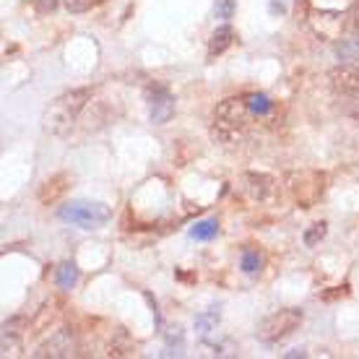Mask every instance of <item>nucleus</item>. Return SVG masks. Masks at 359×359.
Returning <instances> with one entry per match:
<instances>
[{
  "label": "nucleus",
  "instance_id": "6ab92c4d",
  "mask_svg": "<svg viewBox=\"0 0 359 359\" xmlns=\"http://www.w3.org/2000/svg\"><path fill=\"white\" fill-rule=\"evenodd\" d=\"M325 234H328V224H325V222H315V224L305 232V245L307 248L320 245V240H323Z\"/></svg>",
  "mask_w": 359,
  "mask_h": 359
},
{
  "label": "nucleus",
  "instance_id": "a211bd4d",
  "mask_svg": "<svg viewBox=\"0 0 359 359\" xmlns=\"http://www.w3.org/2000/svg\"><path fill=\"white\" fill-rule=\"evenodd\" d=\"M245 99H248V107L252 109V115H266L273 109V102L266 94H245Z\"/></svg>",
  "mask_w": 359,
  "mask_h": 359
},
{
  "label": "nucleus",
  "instance_id": "f3484780",
  "mask_svg": "<svg viewBox=\"0 0 359 359\" xmlns=\"http://www.w3.org/2000/svg\"><path fill=\"white\" fill-rule=\"evenodd\" d=\"M55 281H57V287L60 289H71L76 281H79V269H76V263H60L57 269H55Z\"/></svg>",
  "mask_w": 359,
  "mask_h": 359
},
{
  "label": "nucleus",
  "instance_id": "dca6fc26",
  "mask_svg": "<svg viewBox=\"0 0 359 359\" xmlns=\"http://www.w3.org/2000/svg\"><path fill=\"white\" fill-rule=\"evenodd\" d=\"M21 351H24V339H21V333L3 331V341H0V354H3V359L21 357Z\"/></svg>",
  "mask_w": 359,
  "mask_h": 359
},
{
  "label": "nucleus",
  "instance_id": "ddd939ff",
  "mask_svg": "<svg viewBox=\"0 0 359 359\" xmlns=\"http://www.w3.org/2000/svg\"><path fill=\"white\" fill-rule=\"evenodd\" d=\"M216 117H224V120H232V123H243L248 126L252 117V109L248 107V99L245 97H229L224 102H219L216 107Z\"/></svg>",
  "mask_w": 359,
  "mask_h": 359
},
{
  "label": "nucleus",
  "instance_id": "cd10ccee",
  "mask_svg": "<svg viewBox=\"0 0 359 359\" xmlns=\"http://www.w3.org/2000/svg\"><path fill=\"white\" fill-rule=\"evenodd\" d=\"M357 65H359V63H357Z\"/></svg>",
  "mask_w": 359,
  "mask_h": 359
},
{
  "label": "nucleus",
  "instance_id": "0eeeda50",
  "mask_svg": "<svg viewBox=\"0 0 359 359\" xmlns=\"http://www.w3.org/2000/svg\"><path fill=\"white\" fill-rule=\"evenodd\" d=\"M76 351V328L73 325H60L53 333H47V341L39 344V349L34 351V357L39 359H60L71 357Z\"/></svg>",
  "mask_w": 359,
  "mask_h": 359
},
{
  "label": "nucleus",
  "instance_id": "f03ea898",
  "mask_svg": "<svg viewBox=\"0 0 359 359\" xmlns=\"http://www.w3.org/2000/svg\"><path fill=\"white\" fill-rule=\"evenodd\" d=\"M284 188L299 208H313L328 188V175L320 170H294L284 175Z\"/></svg>",
  "mask_w": 359,
  "mask_h": 359
},
{
  "label": "nucleus",
  "instance_id": "f8f14e48",
  "mask_svg": "<svg viewBox=\"0 0 359 359\" xmlns=\"http://www.w3.org/2000/svg\"><path fill=\"white\" fill-rule=\"evenodd\" d=\"M245 130H248V126H243V123H232V120H224V117H216V115H214V123H211V138H214L216 144H224V146L243 141Z\"/></svg>",
  "mask_w": 359,
  "mask_h": 359
},
{
  "label": "nucleus",
  "instance_id": "1a4fd4ad",
  "mask_svg": "<svg viewBox=\"0 0 359 359\" xmlns=\"http://www.w3.org/2000/svg\"><path fill=\"white\" fill-rule=\"evenodd\" d=\"M68 190H71V175L57 172V175H50V177L39 185L36 198H39V203H42V206L50 208V206H55V203H60Z\"/></svg>",
  "mask_w": 359,
  "mask_h": 359
},
{
  "label": "nucleus",
  "instance_id": "9d476101",
  "mask_svg": "<svg viewBox=\"0 0 359 359\" xmlns=\"http://www.w3.org/2000/svg\"><path fill=\"white\" fill-rule=\"evenodd\" d=\"M328 81H331L336 94L344 97H359V65H339L328 73Z\"/></svg>",
  "mask_w": 359,
  "mask_h": 359
},
{
  "label": "nucleus",
  "instance_id": "39448f33",
  "mask_svg": "<svg viewBox=\"0 0 359 359\" xmlns=\"http://www.w3.org/2000/svg\"><path fill=\"white\" fill-rule=\"evenodd\" d=\"M310 29L318 39H325V42H339L344 36V32L349 29V13H344L339 8H318L315 6L310 11Z\"/></svg>",
  "mask_w": 359,
  "mask_h": 359
},
{
  "label": "nucleus",
  "instance_id": "7ed1b4c3",
  "mask_svg": "<svg viewBox=\"0 0 359 359\" xmlns=\"http://www.w3.org/2000/svg\"><path fill=\"white\" fill-rule=\"evenodd\" d=\"M302 310L299 307H284V310H276V313L266 315L258 325V336H261V341L266 344H278L289 339L292 333L302 325Z\"/></svg>",
  "mask_w": 359,
  "mask_h": 359
},
{
  "label": "nucleus",
  "instance_id": "b1692460",
  "mask_svg": "<svg viewBox=\"0 0 359 359\" xmlns=\"http://www.w3.org/2000/svg\"><path fill=\"white\" fill-rule=\"evenodd\" d=\"M261 266V258L255 255V252H245V258H243V269L248 271V273H252V271Z\"/></svg>",
  "mask_w": 359,
  "mask_h": 359
},
{
  "label": "nucleus",
  "instance_id": "2eb2a0df",
  "mask_svg": "<svg viewBox=\"0 0 359 359\" xmlns=\"http://www.w3.org/2000/svg\"><path fill=\"white\" fill-rule=\"evenodd\" d=\"M232 39H234V34H232V29L229 27H219L211 34V42H208V57H216V55H222L226 50V47L232 45Z\"/></svg>",
  "mask_w": 359,
  "mask_h": 359
},
{
  "label": "nucleus",
  "instance_id": "423d86ee",
  "mask_svg": "<svg viewBox=\"0 0 359 359\" xmlns=\"http://www.w3.org/2000/svg\"><path fill=\"white\" fill-rule=\"evenodd\" d=\"M63 310H65V302L60 297L45 299L39 305V310L34 313V318L29 320V328H27L29 339H42L47 333H53L57 328V323H60V318H63Z\"/></svg>",
  "mask_w": 359,
  "mask_h": 359
},
{
  "label": "nucleus",
  "instance_id": "20e7f679",
  "mask_svg": "<svg viewBox=\"0 0 359 359\" xmlns=\"http://www.w3.org/2000/svg\"><path fill=\"white\" fill-rule=\"evenodd\" d=\"M57 216L73 226L97 229V226L107 224L112 214H109V208L104 206V203H97V201H73V203L60 208V214Z\"/></svg>",
  "mask_w": 359,
  "mask_h": 359
},
{
  "label": "nucleus",
  "instance_id": "393cba45",
  "mask_svg": "<svg viewBox=\"0 0 359 359\" xmlns=\"http://www.w3.org/2000/svg\"><path fill=\"white\" fill-rule=\"evenodd\" d=\"M349 29L359 36V3L351 6V11H349Z\"/></svg>",
  "mask_w": 359,
  "mask_h": 359
},
{
  "label": "nucleus",
  "instance_id": "4be33fe9",
  "mask_svg": "<svg viewBox=\"0 0 359 359\" xmlns=\"http://www.w3.org/2000/svg\"><path fill=\"white\" fill-rule=\"evenodd\" d=\"M63 6L68 13H86L94 6V0H63Z\"/></svg>",
  "mask_w": 359,
  "mask_h": 359
},
{
  "label": "nucleus",
  "instance_id": "9b49d317",
  "mask_svg": "<svg viewBox=\"0 0 359 359\" xmlns=\"http://www.w3.org/2000/svg\"><path fill=\"white\" fill-rule=\"evenodd\" d=\"M149 109H151V120L156 126H164L170 123V117L175 115V99L164 86H151L149 89Z\"/></svg>",
  "mask_w": 359,
  "mask_h": 359
},
{
  "label": "nucleus",
  "instance_id": "bb28decb",
  "mask_svg": "<svg viewBox=\"0 0 359 359\" xmlns=\"http://www.w3.org/2000/svg\"><path fill=\"white\" fill-rule=\"evenodd\" d=\"M94 3H107V0H94Z\"/></svg>",
  "mask_w": 359,
  "mask_h": 359
},
{
  "label": "nucleus",
  "instance_id": "6e6552de",
  "mask_svg": "<svg viewBox=\"0 0 359 359\" xmlns=\"http://www.w3.org/2000/svg\"><path fill=\"white\" fill-rule=\"evenodd\" d=\"M245 190L255 203H271L278 196V180L263 172H248L245 175Z\"/></svg>",
  "mask_w": 359,
  "mask_h": 359
},
{
  "label": "nucleus",
  "instance_id": "a878e982",
  "mask_svg": "<svg viewBox=\"0 0 359 359\" xmlns=\"http://www.w3.org/2000/svg\"><path fill=\"white\" fill-rule=\"evenodd\" d=\"M55 3H57V0H39V8H42V11L47 13V11H53V8H55Z\"/></svg>",
  "mask_w": 359,
  "mask_h": 359
},
{
  "label": "nucleus",
  "instance_id": "412c9836",
  "mask_svg": "<svg viewBox=\"0 0 359 359\" xmlns=\"http://www.w3.org/2000/svg\"><path fill=\"white\" fill-rule=\"evenodd\" d=\"M216 229H219L216 222H203V224H198L196 229H193V237H196V240H211L216 234Z\"/></svg>",
  "mask_w": 359,
  "mask_h": 359
},
{
  "label": "nucleus",
  "instance_id": "f257e3e1",
  "mask_svg": "<svg viewBox=\"0 0 359 359\" xmlns=\"http://www.w3.org/2000/svg\"><path fill=\"white\" fill-rule=\"evenodd\" d=\"M91 97H94V91L86 89V86L60 94V97L55 99V102H50L47 109L42 112V130L50 135L71 133V128L76 126V120H79V115L86 109Z\"/></svg>",
  "mask_w": 359,
  "mask_h": 359
},
{
  "label": "nucleus",
  "instance_id": "5701e85b",
  "mask_svg": "<svg viewBox=\"0 0 359 359\" xmlns=\"http://www.w3.org/2000/svg\"><path fill=\"white\" fill-rule=\"evenodd\" d=\"M216 320H219V313H203V315H201V318H198V320H196L198 331H203V333H206L208 325H214Z\"/></svg>",
  "mask_w": 359,
  "mask_h": 359
},
{
  "label": "nucleus",
  "instance_id": "aec40b11",
  "mask_svg": "<svg viewBox=\"0 0 359 359\" xmlns=\"http://www.w3.org/2000/svg\"><path fill=\"white\" fill-rule=\"evenodd\" d=\"M339 57H341V60H359V39H354V42H341V45H339Z\"/></svg>",
  "mask_w": 359,
  "mask_h": 359
},
{
  "label": "nucleus",
  "instance_id": "4468645a",
  "mask_svg": "<svg viewBox=\"0 0 359 359\" xmlns=\"http://www.w3.org/2000/svg\"><path fill=\"white\" fill-rule=\"evenodd\" d=\"M107 357H115V359H123V357H133L135 354V341L128 336V331L123 328H117L112 333V339L107 341V351H104Z\"/></svg>",
  "mask_w": 359,
  "mask_h": 359
}]
</instances>
